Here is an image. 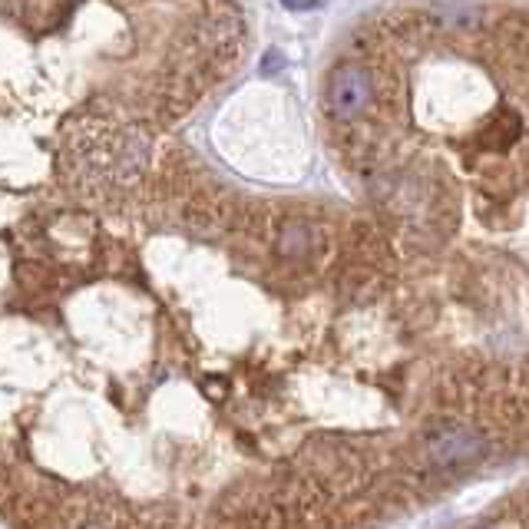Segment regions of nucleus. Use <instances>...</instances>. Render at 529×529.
<instances>
[{
    "label": "nucleus",
    "mask_w": 529,
    "mask_h": 529,
    "mask_svg": "<svg viewBox=\"0 0 529 529\" xmlns=\"http://www.w3.org/2000/svg\"><path fill=\"white\" fill-rule=\"evenodd\" d=\"M146 163L149 139L139 129H86L67 153L73 186L93 196H116L136 186Z\"/></svg>",
    "instance_id": "obj_1"
},
{
    "label": "nucleus",
    "mask_w": 529,
    "mask_h": 529,
    "mask_svg": "<svg viewBox=\"0 0 529 529\" xmlns=\"http://www.w3.org/2000/svg\"><path fill=\"white\" fill-rule=\"evenodd\" d=\"M371 96H374V83H371V77H367V70L344 63V67H334L328 73L325 106L338 123L358 120L367 106H371Z\"/></svg>",
    "instance_id": "obj_2"
},
{
    "label": "nucleus",
    "mask_w": 529,
    "mask_h": 529,
    "mask_svg": "<svg viewBox=\"0 0 529 529\" xmlns=\"http://www.w3.org/2000/svg\"><path fill=\"white\" fill-rule=\"evenodd\" d=\"M460 529H529V483L510 490L487 513Z\"/></svg>",
    "instance_id": "obj_3"
},
{
    "label": "nucleus",
    "mask_w": 529,
    "mask_h": 529,
    "mask_svg": "<svg viewBox=\"0 0 529 529\" xmlns=\"http://www.w3.org/2000/svg\"><path fill=\"white\" fill-rule=\"evenodd\" d=\"M275 252L282 258H308V252H311V229H308V225H301V222L285 225V229L278 232Z\"/></svg>",
    "instance_id": "obj_4"
},
{
    "label": "nucleus",
    "mask_w": 529,
    "mask_h": 529,
    "mask_svg": "<svg viewBox=\"0 0 529 529\" xmlns=\"http://www.w3.org/2000/svg\"><path fill=\"white\" fill-rule=\"evenodd\" d=\"M282 4L288 10H311V7H318V0H282Z\"/></svg>",
    "instance_id": "obj_5"
}]
</instances>
